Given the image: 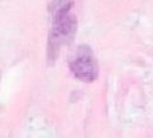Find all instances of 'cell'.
Here are the masks:
<instances>
[{
    "label": "cell",
    "mask_w": 153,
    "mask_h": 138,
    "mask_svg": "<svg viewBox=\"0 0 153 138\" xmlns=\"http://www.w3.org/2000/svg\"><path fill=\"white\" fill-rule=\"evenodd\" d=\"M76 33V18L70 12L51 17V30L47 40V60L54 64L60 47L73 41Z\"/></svg>",
    "instance_id": "6da1fadb"
},
{
    "label": "cell",
    "mask_w": 153,
    "mask_h": 138,
    "mask_svg": "<svg viewBox=\"0 0 153 138\" xmlns=\"http://www.w3.org/2000/svg\"><path fill=\"white\" fill-rule=\"evenodd\" d=\"M71 73L76 79L91 83L98 77V64L92 49L88 45H80L69 61Z\"/></svg>",
    "instance_id": "7a4b0ae2"
}]
</instances>
